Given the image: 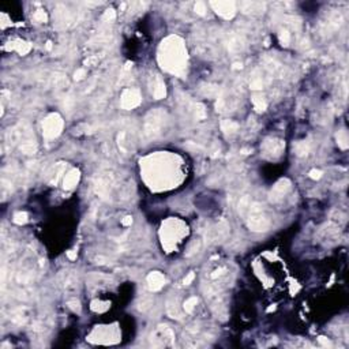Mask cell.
Returning <instances> with one entry per match:
<instances>
[{"label": "cell", "instance_id": "obj_1", "mask_svg": "<svg viewBox=\"0 0 349 349\" xmlns=\"http://www.w3.org/2000/svg\"><path fill=\"white\" fill-rule=\"evenodd\" d=\"M62 127H63V121L59 115L48 116L44 120V124H42L44 135L47 138H53V136L59 135V132L62 131Z\"/></svg>", "mask_w": 349, "mask_h": 349}, {"label": "cell", "instance_id": "obj_2", "mask_svg": "<svg viewBox=\"0 0 349 349\" xmlns=\"http://www.w3.org/2000/svg\"><path fill=\"white\" fill-rule=\"evenodd\" d=\"M141 102V94L136 89H128L123 93L121 97V107L126 109H131V108L136 107Z\"/></svg>", "mask_w": 349, "mask_h": 349}, {"label": "cell", "instance_id": "obj_3", "mask_svg": "<svg viewBox=\"0 0 349 349\" xmlns=\"http://www.w3.org/2000/svg\"><path fill=\"white\" fill-rule=\"evenodd\" d=\"M211 6L216 8V11L225 18H231L235 14V3L229 2H218V3H211Z\"/></svg>", "mask_w": 349, "mask_h": 349}, {"label": "cell", "instance_id": "obj_4", "mask_svg": "<svg viewBox=\"0 0 349 349\" xmlns=\"http://www.w3.org/2000/svg\"><path fill=\"white\" fill-rule=\"evenodd\" d=\"M164 281H165L164 275L161 274V273H158V272L151 273V274L147 277V284H149V287H150V289H153V290L161 289L162 285H164Z\"/></svg>", "mask_w": 349, "mask_h": 349}, {"label": "cell", "instance_id": "obj_5", "mask_svg": "<svg viewBox=\"0 0 349 349\" xmlns=\"http://www.w3.org/2000/svg\"><path fill=\"white\" fill-rule=\"evenodd\" d=\"M78 180H79V172L77 169H72L64 179V188H72L74 186H77Z\"/></svg>", "mask_w": 349, "mask_h": 349}, {"label": "cell", "instance_id": "obj_6", "mask_svg": "<svg viewBox=\"0 0 349 349\" xmlns=\"http://www.w3.org/2000/svg\"><path fill=\"white\" fill-rule=\"evenodd\" d=\"M288 188H289V181L288 180H281L278 181L274 186V193H278V195H284V193H287Z\"/></svg>", "mask_w": 349, "mask_h": 349}, {"label": "cell", "instance_id": "obj_7", "mask_svg": "<svg viewBox=\"0 0 349 349\" xmlns=\"http://www.w3.org/2000/svg\"><path fill=\"white\" fill-rule=\"evenodd\" d=\"M221 127H222V130H224L225 132H233V131L237 130V124L235 123V121H232V120H225V121H222Z\"/></svg>", "mask_w": 349, "mask_h": 349}, {"label": "cell", "instance_id": "obj_8", "mask_svg": "<svg viewBox=\"0 0 349 349\" xmlns=\"http://www.w3.org/2000/svg\"><path fill=\"white\" fill-rule=\"evenodd\" d=\"M196 297H191V299H188L186 303H184V310L187 311V312H191V311L194 310V307L196 305Z\"/></svg>", "mask_w": 349, "mask_h": 349}, {"label": "cell", "instance_id": "obj_9", "mask_svg": "<svg viewBox=\"0 0 349 349\" xmlns=\"http://www.w3.org/2000/svg\"><path fill=\"white\" fill-rule=\"evenodd\" d=\"M27 221V216L26 213H22V211H19V213H17L14 216V222H17V224H23V222Z\"/></svg>", "mask_w": 349, "mask_h": 349}, {"label": "cell", "instance_id": "obj_10", "mask_svg": "<svg viewBox=\"0 0 349 349\" xmlns=\"http://www.w3.org/2000/svg\"><path fill=\"white\" fill-rule=\"evenodd\" d=\"M254 104H255V108H256L258 111H265V108H266V102H265L260 97H255Z\"/></svg>", "mask_w": 349, "mask_h": 349}, {"label": "cell", "instance_id": "obj_11", "mask_svg": "<svg viewBox=\"0 0 349 349\" xmlns=\"http://www.w3.org/2000/svg\"><path fill=\"white\" fill-rule=\"evenodd\" d=\"M30 48H32V47H30L27 42H23V44L18 45V47H17V49H18V52L21 55H25V53H27V52L30 50Z\"/></svg>", "mask_w": 349, "mask_h": 349}, {"label": "cell", "instance_id": "obj_12", "mask_svg": "<svg viewBox=\"0 0 349 349\" xmlns=\"http://www.w3.org/2000/svg\"><path fill=\"white\" fill-rule=\"evenodd\" d=\"M34 19H36L37 22H45L47 21V15H45V12L44 11H37L36 14H34Z\"/></svg>", "mask_w": 349, "mask_h": 349}, {"label": "cell", "instance_id": "obj_13", "mask_svg": "<svg viewBox=\"0 0 349 349\" xmlns=\"http://www.w3.org/2000/svg\"><path fill=\"white\" fill-rule=\"evenodd\" d=\"M308 150V147L305 146V143H299V145H296V151H297V154H305Z\"/></svg>", "mask_w": 349, "mask_h": 349}, {"label": "cell", "instance_id": "obj_14", "mask_svg": "<svg viewBox=\"0 0 349 349\" xmlns=\"http://www.w3.org/2000/svg\"><path fill=\"white\" fill-rule=\"evenodd\" d=\"M195 11L198 12V14H201V15H203V14H205L206 8H205V4L202 3V2H198V3L195 4Z\"/></svg>", "mask_w": 349, "mask_h": 349}, {"label": "cell", "instance_id": "obj_15", "mask_svg": "<svg viewBox=\"0 0 349 349\" xmlns=\"http://www.w3.org/2000/svg\"><path fill=\"white\" fill-rule=\"evenodd\" d=\"M104 19H105V21H113V19H115V11H113V10H108V11L104 14Z\"/></svg>", "mask_w": 349, "mask_h": 349}, {"label": "cell", "instance_id": "obj_16", "mask_svg": "<svg viewBox=\"0 0 349 349\" xmlns=\"http://www.w3.org/2000/svg\"><path fill=\"white\" fill-rule=\"evenodd\" d=\"M251 87L252 89H260V87H262V79H260V78H256L255 80H252Z\"/></svg>", "mask_w": 349, "mask_h": 349}, {"label": "cell", "instance_id": "obj_17", "mask_svg": "<svg viewBox=\"0 0 349 349\" xmlns=\"http://www.w3.org/2000/svg\"><path fill=\"white\" fill-rule=\"evenodd\" d=\"M281 42H284L285 45H288V42H289V34H288V32H282V34H281Z\"/></svg>", "mask_w": 349, "mask_h": 349}, {"label": "cell", "instance_id": "obj_18", "mask_svg": "<svg viewBox=\"0 0 349 349\" xmlns=\"http://www.w3.org/2000/svg\"><path fill=\"white\" fill-rule=\"evenodd\" d=\"M310 174H311V178H312V179H319L320 174H322V172H320V171H315V169H314V171L310 172Z\"/></svg>", "mask_w": 349, "mask_h": 349}, {"label": "cell", "instance_id": "obj_19", "mask_svg": "<svg viewBox=\"0 0 349 349\" xmlns=\"http://www.w3.org/2000/svg\"><path fill=\"white\" fill-rule=\"evenodd\" d=\"M194 277H195V274H194V273H190V274L187 275L186 278H184V284H186V285H188L190 282H191V281H193V280H194Z\"/></svg>", "mask_w": 349, "mask_h": 349}, {"label": "cell", "instance_id": "obj_20", "mask_svg": "<svg viewBox=\"0 0 349 349\" xmlns=\"http://www.w3.org/2000/svg\"><path fill=\"white\" fill-rule=\"evenodd\" d=\"M68 305L72 308V310H79V303L72 300V302H68Z\"/></svg>", "mask_w": 349, "mask_h": 349}, {"label": "cell", "instance_id": "obj_21", "mask_svg": "<svg viewBox=\"0 0 349 349\" xmlns=\"http://www.w3.org/2000/svg\"><path fill=\"white\" fill-rule=\"evenodd\" d=\"M83 75H85V70H78L75 72V79H82Z\"/></svg>", "mask_w": 349, "mask_h": 349}, {"label": "cell", "instance_id": "obj_22", "mask_svg": "<svg viewBox=\"0 0 349 349\" xmlns=\"http://www.w3.org/2000/svg\"><path fill=\"white\" fill-rule=\"evenodd\" d=\"M67 255L70 259H75V258H77V251H68Z\"/></svg>", "mask_w": 349, "mask_h": 349}, {"label": "cell", "instance_id": "obj_23", "mask_svg": "<svg viewBox=\"0 0 349 349\" xmlns=\"http://www.w3.org/2000/svg\"><path fill=\"white\" fill-rule=\"evenodd\" d=\"M319 341H320V342H322V344H323V345H326V346H331L330 341H329V340H327V341H326V340H325V338H323V337H320V338H319Z\"/></svg>", "mask_w": 349, "mask_h": 349}, {"label": "cell", "instance_id": "obj_24", "mask_svg": "<svg viewBox=\"0 0 349 349\" xmlns=\"http://www.w3.org/2000/svg\"><path fill=\"white\" fill-rule=\"evenodd\" d=\"M131 222H132V218H131V217H126V218L123 220V224L124 225H130Z\"/></svg>", "mask_w": 349, "mask_h": 349}]
</instances>
